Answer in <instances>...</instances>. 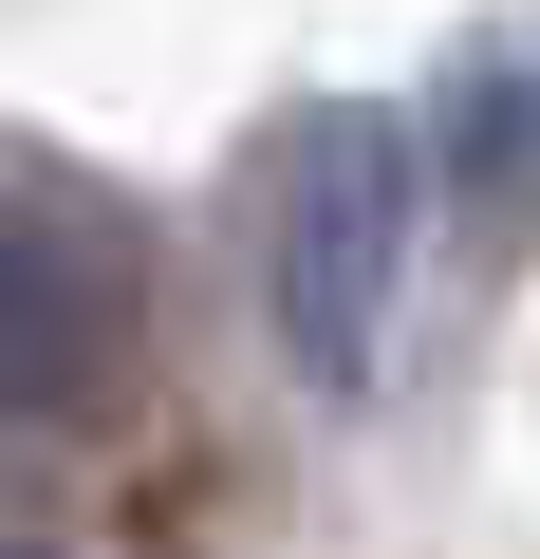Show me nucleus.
<instances>
[{
  "mask_svg": "<svg viewBox=\"0 0 540 559\" xmlns=\"http://www.w3.org/2000/svg\"><path fill=\"white\" fill-rule=\"evenodd\" d=\"M447 168H466L484 205L540 187V57H466V75H447Z\"/></svg>",
  "mask_w": 540,
  "mask_h": 559,
  "instance_id": "nucleus-3",
  "label": "nucleus"
},
{
  "mask_svg": "<svg viewBox=\"0 0 540 559\" xmlns=\"http://www.w3.org/2000/svg\"><path fill=\"white\" fill-rule=\"evenodd\" d=\"M131 355V280L94 224L57 205H0V429H75Z\"/></svg>",
  "mask_w": 540,
  "mask_h": 559,
  "instance_id": "nucleus-2",
  "label": "nucleus"
},
{
  "mask_svg": "<svg viewBox=\"0 0 540 559\" xmlns=\"http://www.w3.org/2000/svg\"><path fill=\"white\" fill-rule=\"evenodd\" d=\"M410 224H429V168L392 112H299L280 168H261V318L317 392H355L392 355V299H410Z\"/></svg>",
  "mask_w": 540,
  "mask_h": 559,
  "instance_id": "nucleus-1",
  "label": "nucleus"
}]
</instances>
